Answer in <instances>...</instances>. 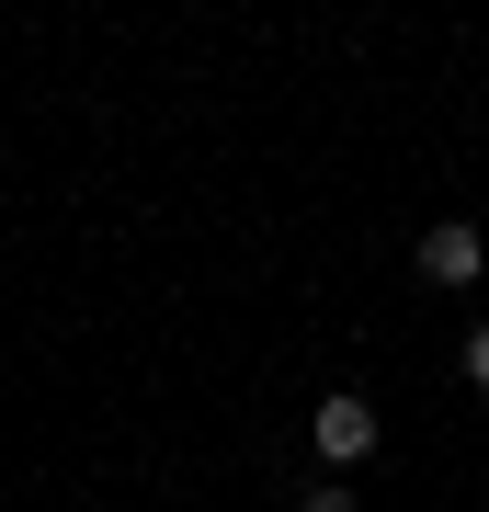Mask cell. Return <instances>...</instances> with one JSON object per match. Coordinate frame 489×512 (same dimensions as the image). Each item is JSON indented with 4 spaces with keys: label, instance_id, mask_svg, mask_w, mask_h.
<instances>
[{
    "label": "cell",
    "instance_id": "1",
    "mask_svg": "<svg viewBox=\"0 0 489 512\" xmlns=\"http://www.w3.org/2000/svg\"><path fill=\"white\" fill-rule=\"evenodd\" d=\"M308 444H319L330 467H364V456L387 444V433H376V399H353V387H330V399L308 410Z\"/></svg>",
    "mask_w": 489,
    "mask_h": 512
},
{
    "label": "cell",
    "instance_id": "2",
    "mask_svg": "<svg viewBox=\"0 0 489 512\" xmlns=\"http://www.w3.org/2000/svg\"><path fill=\"white\" fill-rule=\"evenodd\" d=\"M421 274H433V285H478V274H489L478 217H433V228H421Z\"/></svg>",
    "mask_w": 489,
    "mask_h": 512
},
{
    "label": "cell",
    "instance_id": "3",
    "mask_svg": "<svg viewBox=\"0 0 489 512\" xmlns=\"http://www.w3.org/2000/svg\"><path fill=\"white\" fill-rule=\"evenodd\" d=\"M467 387H478V399H489V319L467 330Z\"/></svg>",
    "mask_w": 489,
    "mask_h": 512
}]
</instances>
